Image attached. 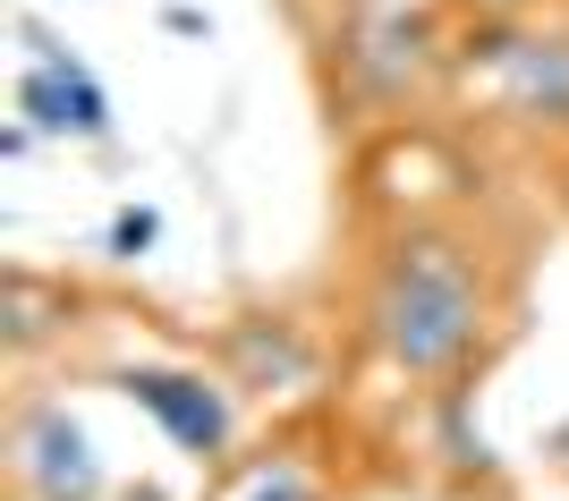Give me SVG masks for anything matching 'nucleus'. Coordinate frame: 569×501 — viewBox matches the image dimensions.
I'll use <instances>...</instances> for the list:
<instances>
[{
	"mask_svg": "<svg viewBox=\"0 0 569 501\" xmlns=\"http://www.w3.org/2000/svg\"><path fill=\"white\" fill-rule=\"evenodd\" d=\"M111 501H179L170 484H153V477H128V484H111Z\"/></svg>",
	"mask_w": 569,
	"mask_h": 501,
	"instance_id": "obj_12",
	"label": "nucleus"
},
{
	"mask_svg": "<svg viewBox=\"0 0 569 501\" xmlns=\"http://www.w3.org/2000/svg\"><path fill=\"white\" fill-rule=\"evenodd\" d=\"M18 43L34 51L18 69V120H34L51 144H86V153L111 162L119 153V111H111V94H102L94 60H86L60 26H43L34 9L18 18Z\"/></svg>",
	"mask_w": 569,
	"mask_h": 501,
	"instance_id": "obj_4",
	"label": "nucleus"
},
{
	"mask_svg": "<svg viewBox=\"0 0 569 501\" xmlns=\"http://www.w3.org/2000/svg\"><path fill=\"white\" fill-rule=\"evenodd\" d=\"M213 365L238 382L247 408H289L298 391H315V374H323V340H315L289 307H238L213 332Z\"/></svg>",
	"mask_w": 569,
	"mask_h": 501,
	"instance_id": "obj_6",
	"label": "nucleus"
},
{
	"mask_svg": "<svg viewBox=\"0 0 569 501\" xmlns=\"http://www.w3.org/2000/svg\"><path fill=\"white\" fill-rule=\"evenodd\" d=\"M204 501H349L340 493V451L315 425H281L256 451H238Z\"/></svg>",
	"mask_w": 569,
	"mask_h": 501,
	"instance_id": "obj_8",
	"label": "nucleus"
},
{
	"mask_svg": "<svg viewBox=\"0 0 569 501\" xmlns=\"http://www.w3.org/2000/svg\"><path fill=\"white\" fill-rule=\"evenodd\" d=\"M459 9H501V18H536L545 0H459Z\"/></svg>",
	"mask_w": 569,
	"mask_h": 501,
	"instance_id": "obj_13",
	"label": "nucleus"
},
{
	"mask_svg": "<svg viewBox=\"0 0 569 501\" xmlns=\"http://www.w3.org/2000/svg\"><path fill=\"white\" fill-rule=\"evenodd\" d=\"M162 26H170V34H188V43H213V18H204V9H188V0H170Z\"/></svg>",
	"mask_w": 569,
	"mask_h": 501,
	"instance_id": "obj_11",
	"label": "nucleus"
},
{
	"mask_svg": "<svg viewBox=\"0 0 569 501\" xmlns=\"http://www.w3.org/2000/svg\"><path fill=\"white\" fill-rule=\"evenodd\" d=\"M485 86H493L501 128H519V137H536V144H569V26L527 18L519 51H510Z\"/></svg>",
	"mask_w": 569,
	"mask_h": 501,
	"instance_id": "obj_7",
	"label": "nucleus"
},
{
	"mask_svg": "<svg viewBox=\"0 0 569 501\" xmlns=\"http://www.w3.org/2000/svg\"><path fill=\"white\" fill-rule=\"evenodd\" d=\"M153 247H162V204H137V196H128V204L102 221V263L128 272V263H144Z\"/></svg>",
	"mask_w": 569,
	"mask_h": 501,
	"instance_id": "obj_10",
	"label": "nucleus"
},
{
	"mask_svg": "<svg viewBox=\"0 0 569 501\" xmlns=\"http://www.w3.org/2000/svg\"><path fill=\"white\" fill-rule=\"evenodd\" d=\"M102 382H111L137 417H153V433L188 459L196 477H221V468L238 459V408H247V400H238V382L221 374V365H196V358H111Z\"/></svg>",
	"mask_w": 569,
	"mask_h": 501,
	"instance_id": "obj_3",
	"label": "nucleus"
},
{
	"mask_svg": "<svg viewBox=\"0 0 569 501\" xmlns=\"http://www.w3.org/2000/svg\"><path fill=\"white\" fill-rule=\"evenodd\" d=\"M77 323H86V289H77L69 272H34V263H9V272H0V349H9V365H34L43 349H60Z\"/></svg>",
	"mask_w": 569,
	"mask_h": 501,
	"instance_id": "obj_9",
	"label": "nucleus"
},
{
	"mask_svg": "<svg viewBox=\"0 0 569 501\" xmlns=\"http://www.w3.org/2000/svg\"><path fill=\"white\" fill-rule=\"evenodd\" d=\"M9 501H111L102 442L60 391H18L9 408Z\"/></svg>",
	"mask_w": 569,
	"mask_h": 501,
	"instance_id": "obj_5",
	"label": "nucleus"
},
{
	"mask_svg": "<svg viewBox=\"0 0 569 501\" xmlns=\"http://www.w3.org/2000/svg\"><path fill=\"white\" fill-rule=\"evenodd\" d=\"M323 51H332V94L375 120L426 111L433 86L451 77V34L433 0H349Z\"/></svg>",
	"mask_w": 569,
	"mask_h": 501,
	"instance_id": "obj_2",
	"label": "nucleus"
},
{
	"mask_svg": "<svg viewBox=\"0 0 569 501\" xmlns=\"http://www.w3.org/2000/svg\"><path fill=\"white\" fill-rule=\"evenodd\" d=\"M357 332H366V358L400 391H417V400L451 391V382H476L485 358H493V340L510 332V298L493 281L485 239H468L442 213L400 221L382 239L375 272H366Z\"/></svg>",
	"mask_w": 569,
	"mask_h": 501,
	"instance_id": "obj_1",
	"label": "nucleus"
}]
</instances>
